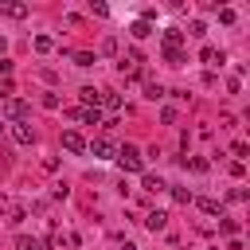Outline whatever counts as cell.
I'll return each mask as SVG.
<instances>
[{"label":"cell","mask_w":250,"mask_h":250,"mask_svg":"<svg viewBox=\"0 0 250 250\" xmlns=\"http://www.w3.org/2000/svg\"><path fill=\"white\" fill-rule=\"evenodd\" d=\"M113 160L121 164V172H145V156H141V148H137V145H121Z\"/></svg>","instance_id":"6da1fadb"},{"label":"cell","mask_w":250,"mask_h":250,"mask_svg":"<svg viewBox=\"0 0 250 250\" xmlns=\"http://www.w3.org/2000/svg\"><path fill=\"white\" fill-rule=\"evenodd\" d=\"M12 141L16 145H35V129L27 121H12Z\"/></svg>","instance_id":"7a4b0ae2"},{"label":"cell","mask_w":250,"mask_h":250,"mask_svg":"<svg viewBox=\"0 0 250 250\" xmlns=\"http://www.w3.org/2000/svg\"><path fill=\"white\" fill-rule=\"evenodd\" d=\"M86 152H94L98 160H113V156H117V148H113V145H109L105 137H98V141H90V145H86Z\"/></svg>","instance_id":"3957f363"},{"label":"cell","mask_w":250,"mask_h":250,"mask_svg":"<svg viewBox=\"0 0 250 250\" xmlns=\"http://www.w3.org/2000/svg\"><path fill=\"white\" fill-rule=\"evenodd\" d=\"M141 62H145V59H141V51H137V47H129V51L121 55V62H117V66H121L125 74H137V66H141Z\"/></svg>","instance_id":"277c9868"},{"label":"cell","mask_w":250,"mask_h":250,"mask_svg":"<svg viewBox=\"0 0 250 250\" xmlns=\"http://www.w3.org/2000/svg\"><path fill=\"white\" fill-rule=\"evenodd\" d=\"M4 113H8L12 121H23V117H27V102H23V98H8V102H4Z\"/></svg>","instance_id":"5b68a950"},{"label":"cell","mask_w":250,"mask_h":250,"mask_svg":"<svg viewBox=\"0 0 250 250\" xmlns=\"http://www.w3.org/2000/svg\"><path fill=\"white\" fill-rule=\"evenodd\" d=\"M62 148H66V152H86V137L74 133V129H66V133H62Z\"/></svg>","instance_id":"8992f818"},{"label":"cell","mask_w":250,"mask_h":250,"mask_svg":"<svg viewBox=\"0 0 250 250\" xmlns=\"http://www.w3.org/2000/svg\"><path fill=\"white\" fill-rule=\"evenodd\" d=\"M191 203H195L203 215H219V219H223V203H219V199H211V195H199V199H191Z\"/></svg>","instance_id":"52a82bcc"},{"label":"cell","mask_w":250,"mask_h":250,"mask_svg":"<svg viewBox=\"0 0 250 250\" xmlns=\"http://www.w3.org/2000/svg\"><path fill=\"white\" fill-rule=\"evenodd\" d=\"M199 59H203L207 66H223V62H227V55H223L219 47H203V51H199Z\"/></svg>","instance_id":"ba28073f"},{"label":"cell","mask_w":250,"mask_h":250,"mask_svg":"<svg viewBox=\"0 0 250 250\" xmlns=\"http://www.w3.org/2000/svg\"><path fill=\"white\" fill-rule=\"evenodd\" d=\"M78 98H82V109H98V98H102V90H94V86H82V90H78Z\"/></svg>","instance_id":"9c48e42d"},{"label":"cell","mask_w":250,"mask_h":250,"mask_svg":"<svg viewBox=\"0 0 250 250\" xmlns=\"http://www.w3.org/2000/svg\"><path fill=\"white\" fill-rule=\"evenodd\" d=\"M145 227L156 234V230H164V227H168V215H164V211H148V215H145Z\"/></svg>","instance_id":"30bf717a"},{"label":"cell","mask_w":250,"mask_h":250,"mask_svg":"<svg viewBox=\"0 0 250 250\" xmlns=\"http://www.w3.org/2000/svg\"><path fill=\"white\" fill-rule=\"evenodd\" d=\"M98 105H105L109 113H117V109H121V94H113V90H102V98H98Z\"/></svg>","instance_id":"8fae6325"},{"label":"cell","mask_w":250,"mask_h":250,"mask_svg":"<svg viewBox=\"0 0 250 250\" xmlns=\"http://www.w3.org/2000/svg\"><path fill=\"white\" fill-rule=\"evenodd\" d=\"M70 117H78L86 125H102V109H70Z\"/></svg>","instance_id":"7c38bea8"},{"label":"cell","mask_w":250,"mask_h":250,"mask_svg":"<svg viewBox=\"0 0 250 250\" xmlns=\"http://www.w3.org/2000/svg\"><path fill=\"white\" fill-rule=\"evenodd\" d=\"M129 35H133V39H148V35H152V23H148V20H133Z\"/></svg>","instance_id":"4fadbf2b"},{"label":"cell","mask_w":250,"mask_h":250,"mask_svg":"<svg viewBox=\"0 0 250 250\" xmlns=\"http://www.w3.org/2000/svg\"><path fill=\"white\" fill-rule=\"evenodd\" d=\"M0 12H4L8 20H23V16H27V4H0Z\"/></svg>","instance_id":"5bb4252c"},{"label":"cell","mask_w":250,"mask_h":250,"mask_svg":"<svg viewBox=\"0 0 250 250\" xmlns=\"http://www.w3.org/2000/svg\"><path fill=\"white\" fill-rule=\"evenodd\" d=\"M164 59H168L172 66H184V62H188V55H184V47H164Z\"/></svg>","instance_id":"9a60e30c"},{"label":"cell","mask_w":250,"mask_h":250,"mask_svg":"<svg viewBox=\"0 0 250 250\" xmlns=\"http://www.w3.org/2000/svg\"><path fill=\"white\" fill-rule=\"evenodd\" d=\"M43 246H47L43 238H27V234H20V238H16V250H43Z\"/></svg>","instance_id":"2e32d148"},{"label":"cell","mask_w":250,"mask_h":250,"mask_svg":"<svg viewBox=\"0 0 250 250\" xmlns=\"http://www.w3.org/2000/svg\"><path fill=\"white\" fill-rule=\"evenodd\" d=\"M184 43V31L180 27H164V47H180Z\"/></svg>","instance_id":"e0dca14e"},{"label":"cell","mask_w":250,"mask_h":250,"mask_svg":"<svg viewBox=\"0 0 250 250\" xmlns=\"http://www.w3.org/2000/svg\"><path fill=\"white\" fill-rule=\"evenodd\" d=\"M141 188H145V191H164L168 184H164L160 176H145V180H141Z\"/></svg>","instance_id":"ac0fdd59"},{"label":"cell","mask_w":250,"mask_h":250,"mask_svg":"<svg viewBox=\"0 0 250 250\" xmlns=\"http://www.w3.org/2000/svg\"><path fill=\"white\" fill-rule=\"evenodd\" d=\"M35 51H39V55L55 51V39H51V35H35Z\"/></svg>","instance_id":"d6986e66"},{"label":"cell","mask_w":250,"mask_h":250,"mask_svg":"<svg viewBox=\"0 0 250 250\" xmlns=\"http://www.w3.org/2000/svg\"><path fill=\"white\" fill-rule=\"evenodd\" d=\"M188 35L203 39V35H207V23H203V20H191V23H188Z\"/></svg>","instance_id":"ffe728a7"},{"label":"cell","mask_w":250,"mask_h":250,"mask_svg":"<svg viewBox=\"0 0 250 250\" xmlns=\"http://www.w3.org/2000/svg\"><path fill=\"white\" fill-rule=\"evenodd\" d=\"M234 20H238V16H234V8H227V4H223V8H219V23H227V27H230Z\"/></svg>","instance_id":"44dd1931"},{"label":"cell","mask_w":250,"mask_h":250,"mask_svg":"<svg viewBox=\"0 0 250 250\" xmlns=\"http://www.w3.org/2000/svg\"><path fill=\"white\" fill-rule=\"evenodd\" d=\"M94 62H98V59H94L90 51H78V55H74V66H94Z\"/></svg>","instance_id":"7402d4cb"},{"label":"cell","mask_w":250,"mask_h":250,"mask_svg":"<svg viewBox=\"0 0 250 250\" xmlns=\"http://www.w3.org/2000/svg\"><path fill=\"white\" fill-rule=\"evenodd\" d=\"M188 168H191V172H199V176H203V172H207V168H211V164H207V160H203V156H191V160H188Z\"/></svg>","instance_id":"603a6c76"},{"label":"cell","mask_w":250,"mask_h":250,"mask_svg":"<svg viewBox=\"0 0 250 250\" xmlns=\"http://www.w3.org/2000/svg\"><path fill=\"white\" fill-rule=\"evenodd\" d=\"M172 199H176V203H191V199H195V195H191V191H188V188H172Z\"/></svg>","instance_id":"cb8c5ba5"},{"label":"cell","mask_w":250,"mask_h":250,"mask_svg":"<svg viewBox=\"0 0 250 250\" xmlns=\"http://www.w3.org/2000/svg\"><path fill=\"white\" fill-rule=\"evenodd\" d=\"M145 98H152V102H160V98H164V90H160L156 82H148V86H145Z\"/></svg>","instance_id":"d4e9b609"},{"label":"cell","mask_w":250,"mask_h":250,"mask_svg":"<svg viewBox=\"0 0 250 250\" xmlns=\"http://www.w3.org/2000/svg\"><path fill=\"white\" fill-rule=\"evenodd\" d=\"M102 51H105V55H117V39L105 35V39H102Z\"/></svg>","instance_id":"484cf974"},{"label":"cell","mask_w":250,"mask_h":250,"mask_svg":"<svg viewBox=\"0 0 250 250\" xmlns=\"http://www.w3.org/2000/svg\"><path fill=\"white\" fill-rule=\"evenodd\" d=\"M160 121H164V125H176V109L164 105V109H160Z\"/></svg>","instance_id":"4316f807"},{"label":"cell","mask_w":250,"mask_h":250,"mask_svg":"<svg viewBox=\"0 0 250 250\" xmlns=\"http://www.w3.org/2000/svg\"><path fill=\"white\" fill-rule=\"evenodd\" d=\"M230 176L242 180V176H246V164H242V160H230Z\"/></svg>","instance_id":"83f0119b"},{"label":"cell","mask_w":250,"mask_h":250,"mask_svg":"<svg viewBox=\"0 0 250 250\" xmlns=\"http://www.w3.org/2000/svg\"><path fill=\"white\" fill-rule=\"evenodd\" d=\"M219 230H223V234H238V223H234V219H223Z\"/></svg>","instance_id":"f1b7e54d"},{"label":"cell","mask_w":250,"mask_h":250,"mask_svg":"<svg viewBox=\"0 0 250 250\" xmlns=\"http://www.w3.org/2000/svg\"><path fill=\"white\" fill-rule=\"evenodd\" d=\"M43 105H47V109H59V94L47 90V94H43Z\"/></svg>","instance_id":"f546056e"},{"label":"cell","mask_w":250,"mask_h":250,"mask_svg":"<svg viewBox=\"0 0 250 250\" xmlns=\"http://www.w3.org/2000/svg\"><path fill=\"white\" fill-rule=\"evenodd\" d=\"M230 152H234V156H238V160H242V156H246V152H250V148H246V141H234V145H230Z\"/></svg>","instance_id":"4dcf8cb0"},{"label":"cell","mask_w":250,"mask_h":250,"mask_svg":"<svg viewBox=\"0 0 250 250\" xmlns=\"http://www.w3.org/2000/svg\"><path fill=\"white\" fill-rule=\"evenodd\" d=\"M23 215H27L23 207H12V211H8V223H23Z\"/></svg>","instance_id":"1f68e13d"},{"label":"cell","mask_w":250,"mask_h":250,"mask_svg":"<svg viewBox=\"0 0 250 250\" xmlns=\"http://www.w3.org/2000/svg\"><path fill=\"white\" fill-rule=\"evenodd\" d=\"M227 250H242V242H238V238H230V246H227Z\"/></svg>","instance_id":"d6a6232c"},{"label":"cell","mask_w":250,"mask_h":250,"mask_svg":"<svg viewBox=\"0 0 250 250\" xmlns=\"http://www.w3.org/2000/svg\"><path fill=\"white\" fill-rule=\"evenodd\" d=\"M4 51H8V39H4V35H0V55H4Z\"/></svg>","instance_id":"836d02e7"},{"label":"cell","mask_w":250,"mask_h":250,"mask_svg":"<svg viewBox=\"0 0 250 250\" xmlns=\"http://www.w3.org/2000/svg\"><path fill=\"white\" fill-rule=\"evenodd\" d=\"M211 250H215V246H211Z\"/></svg>","instance_id":"e575fe53"}]
</instances>
